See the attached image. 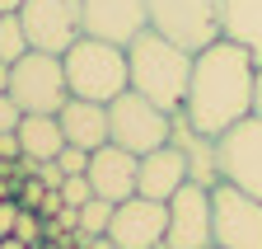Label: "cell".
Returning <instances> with one entry per match:
<instances>
[{
    "label": "cell",
    "instance_id": "obj_6",
    "mask_svg": "<svg viewBox=\"0 0 262 249\" xmlns=\"http://www.w3.org/2000/svg\"><path fill=\"white\" fill-rule=\"evenodd\" d=\"M211 244L215 249H262V198L220 179L211 188Z\"/></svg>",
    "mask_w": 262,
    "mask_h": 249
},
{
    "label": "cell",
    "instance_id": "obj_31",
    "mask_svg": "<svg viewBox=\"0 0 262 249\" xmlns=\"http://www.w3.org/2000/svg\"><path fill=\"white\" fill-rule=\"evenodd\" d=\"M0 249H33V244H24V240H14V235H5V240H0Z\"/></svg>",
    "mask_w": 262,
    "mask_h": 249
},
{
    "label": "cell",
    "instance_id": "obj_33",
    "mask_svg": "<svg viewBox=\"0 0 262 249\" xmlns=\"http://www.w3.org/2000/svg\"><path fill=\"white\" fill-rule=\"evenodd\" d=\"M5 198H14V188H10V183H5V179H0V202H5Z\"/></svg>",
    "mask_w": 262,
    "mask_h": 249
},
{
    "label": "cell",
    "instance_id": "obj_4",
    "mask_svg": "<svg viewBox=\"0 0 262 249\" xmlns=\"http://www.w3.org/2000/svg\"><path fill=\"white\" fill-rule=\"evenodd\" d=\"M10 99L24 113H61V104L71 99V85H66V66L56 52H24L10 66Z\"/></svg>",
    "mask_w": 262,
    "mask_h": 249
},
{
    "label": "cell",
    "instance_id": "obj_11",
    "mask_svg": "<svg viewBox=\"0 0 262 249\" xmlns=\"http://www.w3.org/2000/svg\"><path fill=\"white\" fill-rule=\"evenodd\" d=\"M164 244H173V249H211V188L187 179L169 198V235H164Z\"/></svg>",
    "mask_w": 262,
    "mask_h": 249
},
{
    "label": "cell",
    "instance_id": "obj_25",
    "mask_svg": "<svg viewBox=\"0 0 262 249\" xmlns=\"http://www.w3.org/2000/svg\"><path fill=\"white\" fill-rule=\"evenodd\" d=\"M14 221H19V198H5L0 202V240L14 235Z\"/></svg>",
    "mask_w": 262,
    "mask_h": 249
},
{
    "label": "cell",
    "instance_id": "obj_16",
    "mask_svg": "<svg viewBox=\"0 0 262 249\" xmlns=\"http://www.w3.org/2000/svg\"><path fill=\"white\" fill-rule=\"evenodd\" d=\"M61 132H66V146H80V150H98L108 146V104H94V99H66L61 113Z\"/></svg>",
    "mask_w": 262,
    "mask_h": 249
},
{
    "label": "cell",
    "instance_id": "obj_28",
    "mask_svg": "<svg viewBox=\"0 0 262 249\" xmlns=\"http://www.w3.org/2000/svg\"><path fill=\"white\" fill-rule=\"evenodd\" d=\"M253 118H262V66H257V80H253Z\"/></svg>",
    "mask_w": 262,
    "mask_h": 249
},
{
    "label": "cell",
    "instance_id": "obj_29",
    "mask_svg": "<svg viewBox=\"0 0 262 249\" xmlns=\"http://www.w3.org/2000/svg\"><path fill=\"white\" fill-rule=\"evenodd\" d=\"M84 249H117V244H113L108 235H94V240H84Z\"/></svg>",
    "mask_w": 262,
    "mask_h": 249
},
{
    "label": "cell",
    "instance_id": "obj_24",
    "mask_svg": "<svg viewBox=\"0 0 262 249\" xmlns=\"http://www.w3.org/2000/svg\"><path fill=\"white\" fill-rule=\"evenodd\" d=\"M19 122H24V108L10 94H0V132H19Z\"/></svg>",
    "mask_w": 262,
    "mask_h": 249
},
{
    "label": "cell",
    "instance_id": "obj_17",
    "mask_svg": "<svg viewBox=\"0 0 262 249\" xmlns=\"http://www.w3.org/2000/svg\"><path fill=\"white\" fill-rule=\"evenodd\" d=\"M220 38L239 43L262 66V0H225L220 5Z\"/></svg>",
    "mask_w": 262,
    "mask_h": 249
},
{
    "label": "cell",
    "instance_id": "obj_15",
    "mask_svg": "<svg viewBox=\"0 0 262 249\" xmlns=\"http://www.w3.org/2000/svg\"><path fill=\"white\" fill-rule=\"evenodd\" d=\"M187 183V160L178 146H159L141 155V169H136V193L155 198V202H169L178 188Z\"/></svg>",
    "mask_w": 262,
    "mask_h": 249
},
{
    "label": "cell",
    "instance_id": "obj_19",
    "mask_svg": "<svg viewBox=\"0 0 262 249\" xmlns=\"http://www.w3.org/2000/svg\"><path fill=\"white\" fill-rule=\"evenodd\" d=\"M108 226H113V202H103V198H89V202L80 207V226H75L71 235H75V244L84 249V240H94V235H108Z\"/></svg>",
    "mask_w": 262,
    "mask_h": 249
},
{
    "label": "cell",
    "instance_id": "obj_32",
    "mask_svg": "<svg viewBox=\"0 0 262 249\" xmlns=\"http://www.w3.org/2000/svg\"><path fill=\"white\" fill-rule=\"evenodd\" d=\"M19 10V0H0V14H14Z\"/></svg>",
    "mask_w": 262,
    "mask_h": 249
},
{
    "label": "cell",
    "instance_id": "obj_1",
    "mask_svg": "<svg viewBox=\"0 0 262 249\" xmlns=\"http://www.w3.org/2000/svg\"><path fill=\"white\" fill-rule=\"evenodd\" d=\"M253 80L257 61L229 38H215L211 47L192 52V80H187V118L196 132L220 137L234 122L253 113Z\"/></svg>",
    "mask_w": 262,
    "mask_h": 249
},
{
    "label": "cell",
    "instance_id": "obj_22",
    "mask_svg": "<svg viewBox=\"0 0 262 249\" xmlns=\"http://www.w3.org/2000/svg\"><path fill=\"white\" fill-rule=\"evenodd\" d=\"M89 198H94L89 179H84V174H66V183H61V202H66V207H84Z\"/></svg>",
    "mask_w": 262,
    "mask_h": 249
},
{
    "label": "cell",
    "instance_id": "obj_7",
    "mask_svg": "<svg viewBox=\"0 0 262 249\" xmlns=\"http://www.w3.org/2000/svg\"><path fill=\"white\" fill-rule=\"evenodd\" d=\"M220 5L225 0H145L150 28L183 43L187 52H202L220 38Z\"/></svg>",
    "mask_w": 262,
    "mask_h": 249
},
{
    "label": "cell",
    "instance_id": "obj_9",
    "mask_svg": "<svg viewBox=\"0 0 262 249\" xmlns=\"http://www.w3.org/2000/svg\"><path fill=\"white\" fill-rule=\"evenodd\" d=\"M215 141H220V179L262 198V118L248 113L244 122H234Z\"/></svg>",
    "mask_w": 262,
    "mask_h": 249
},
{
    "label": "cell",
    "instance_id": "obj_35",
    "mask_svg": "<svg viewBox=\"0 0 262 249\" xmlns=\"http://www.w3.org/2000/svg\"><path fill=\"white\" fill-rule=\"evenodd\" d=\"M211 249H215V244H211Z\"/></svg>",
    "mask_w": 262,
    "mask_h": 249
},
{
    "label": "cell",
    "instance_id": "obj_34",
    "mask_svg": "<svg viewBox=\"0 0 262 249\" xmlns=\"http://www.w3.org/2000/svg\"><path fill=\"white\" fill-rule=\"evenodd\" d=\"M159 249H173V244H159Z\"/></svg>",
    "mask_w": 262,
    "mask_h": 249
},
{
    "label": "cell",
    "instance_id": "obj_21",
    "mask_svg": "<svg viewBox=\"0 0 262 249\" xmlns=\"http://www.w3.org/2000/svg\"><path fill=\"white\" fill-rule=\"evenodd\" d=\"M42 235H47V221L33 207H19V221H14V240H24V244H42Z\"/></svg>",
    "mask_w": 262,
    "mask_h": 249
},
{
    "label": "cell",
    "instance_id": "obj_8",
    "mask_svg": "<svg viewBox=\"0 0 262 249\" xmlns=\"http://www.w3.org/2000/svg\"><path fill=\"white\" fill-rule=\"evenodd\" d=\"M19 24L28 43L38 52H66L75 38H84V19H80V0H19Z\"/></svg>",
    "mask_w": 262,
    "mask_h": 249
},
{
    "label": "cell",
    "instance_id": "obj_14",
    "mask_svg": "<svg viewBox=\"0 0 262 249\" xmlns=\"http://www.w3.org/2000/svg\"><path fill=\"white\" fill-rule=\"evenodd\" d=\"M169 146L183 150L192 183H202V188H215V183H220V141L206 137V132H196L192 118H187V108H173L169 113Z\"/></svg>",
    "mask_w": 262,
    "mask_h": 249
},
{
    "label": "cell",
    "instance_id": "obj_12",
    "mask_svg": "<svg viewBox=\"0 0 262 249\" xmlns=\"http://www.w3.org/2000/svg\"><path fill=\"white\" fill-rule=\"evenodd\" d=\"M80 19H84L89 38H103L117 47H126L136 33L150 28L145 0H80Z\"/></svg>",
    "mask_w": 262,
    "mask_h": 249
},
{
    "label": "cell",
    "instance_id": "obj_20",
    "mask_svg": "<svg viewBox=\"0 0 262 249\" xmlns=\"http://www.w3.org/2000/svg\"><path fill=\"white\" fill-rule=\"evenodd\" d=\"M24 52H33V43H28V33H24L19 14H0V61H10V66H14Z\"/></svg>",
    "mask_w": 262,
    "mask_h": 249
},
{
    "label": "cell",
    "instance_id": "obj_23",
    "mask_svg": "<svg viewBox=\"0 0 262 249\" xmlns=\"http://www.w3.org/2000/svg\"><path fill=\"white\" fill-rule=\"evenodd\" d=\"M56 165H61V174H84V169H89V150H80V146H61Z\"/></svg>",
    "mask_w": 262,
    "mask_h": 249
},
{
    "label": "cell",
    "instance_id": "obj_5",
    "mask_svg": "<svg viewBox=\"0 0 262 249\" xmlns=\"http://www.w3.org/2000/svg\"><path fill=\"white\" fill-rule=\"evenodd\" d=\"M108 141L131 155L159 150V146H169V113L150 104L145 94H136V89H122L108 104Z\"/></svg>",
    "mask_w": 262,
    "mask_h": 249
},
{
    "label": "cell",
    "instance_id": "obj_18",
    "mask_svg": "<svg viewBox=\"0 0 262 249\" xmlns=\"http://www.w3.org/2000/svg\"><path fill=\"white\" fill-rule=\"evenodd\" d=\"M14 137H19V150L28 160H56L61 146H66V132H61L56 113H24Z\"/></svg>",
    "mask_w": 262,
    "mask_h": 249
},
{
    "label": "cell",
    "instance_id": "obj_13",
    "mask_svg": "<svg viewBox=\"0 0 262 249\" xmlns=\"http://www.w3.org/2000/svg\"><path fill=\"white\" fill-rule=\"evenodd\" d=\"M136 169H141V155H131V150H122V146H98V150H89V169H84V179H89V188H94V198H103V202H126V198H136Z\"/></svg>",
    "mask_w": 262,
    "mask_h": 249
},
{
    "label": "cell",
    "instance_id": "obj_10",
    "mask_svg": "<svg viewBox=\"0 0 262 249\" xmlns=\"http://www.w3.org/2000/svg\"><path fill=\"white\" fill-rule=\"evenodd\" d=\"M164 235H169V202H155V198H126L113 207V226L108 240L117 249H159Z\"/></svg>",
    "mask_w": 262,
    "mask_h": 249
},
{
    "label": "cell",
    "instance_id": "obj_27",
    "mask_svg": "<svg viewBox=\"0 0 262 249\" xmlns=\"http://www.w3.org/2000/svg\"><path fill=\"white\" fill-rule=\"evenodd\" d=\"M38 179L47 183V188H61V183H66V174H61L56 160H42V165H38Z\"/></svg>",
    "mask_w": 262,
    "mask_h": 249
},
{
    "label": "cell",
    "instance_id": "obj_2",
    "mask_svg": "<svg viewBox=\"0 0 262 249\" xmlns=\"http://www.w3.org/2000/svg\"><path fill=\"white\" fill-rule=\"evenodd\" d=\"M126 71H131V89L145 94L150 104H159L164 113H173L187 104V80H192V52L173 38L155 33H136L126 43Z\"/></svg>",
    "mask_w": 262,
    "mask_h": 249
},
{
    "label": "cell",
    "instance_id": "obj_26",
    "mask_svg": "<svg viewBox=\"0 0 262 249\" xmlns=\"http://www.w3.org/2000/svg\"><path fill=\"white\" fill-rule=\"evenodd\" d=\"M19 155H24V150H19V137H14V132H0V165H14Z\"/></svg>",
    "mask_w": 262,
    "mask_h": 249
},
{
    "label": "cell",
    "instance_id": "obj_3",
    "mask_svg": "<svg viewBox=\"0 0 262 249\" xmlns=\"http://www.w3.org/2000/svg\"><path fill=\"white\" fill-rule=\"evenodd\" d=\"M66 66V85L75 99H94V104H113L122 89H131V71H126V47L103 43V38H75L61 52Z\"/></svg>",
    "mask_w": 262,
    "mask_h": 249
},
{
    "label": "cell",
    "instance_id": "obj_30",
    "mask_svg": "<svg viewBox=\"0 0 262 249\" xmlns=\"http://www.w3.org/2000/svg\"><path fill=\"white\" fill-rule=\"evenodd\" d=\"M0 94H10V61H0Z\"/></svg>",
    "mask_w": 262,
    "mask_h": 249
}]
</instances>
